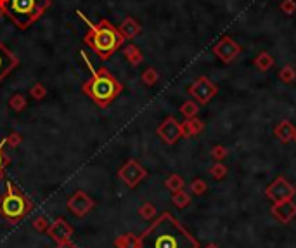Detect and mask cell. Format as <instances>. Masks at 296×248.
Segmentation results:
<instances>
[{
	"label": "cell",
	"instance_id": "obj_1",
	"mask_svg": "<svg viewBox=\"0 0 296 248\" xmlns=\"http://www.w3.org/2000/svg\"><path fill=\"white\" fill-rule=\"evenodd\" d=\"M76 14L87 24V33L83 37V44L89 49H92V52L101 61H108L125 42V38L118 31V26H115L106 17L99 19V23H92L82 10H76Z\"/></svg>",
	"mask_w": 296,
	"mask_h": 248
},
{
	"label": "cell",
	"instance_id": "obj_2",
	"mask_svg": "<svg viewBox=\"0 0 296 248\" xmlns=\"http://www.w3.org/2000/svg\"><path fill=\"white\" fill-rule=\"evenodd\" d=\"M196 243L182 231L170 214H165L144 233L139 248H194Z\"/></svg>",
	"mask_w": 296,
	"mask_h": 248
},
{
	"label": "cell",
	"instance_id": "obj_3",
	"mask_svg": "<svg viewBox=\"0 0 296 248\" xmlns=\"http://www.w3.org/2000/svg\"><path fill=\"white\" fill-rule=\"evenodd\" d=\"M82 56L87 61V65H89L90 72H92V77L82 85V92L89 95L97 106L106 108V106H109L116 97H118L119 92L123 90V85L119 83V80L116 79L106 66L94 68V66L89 63V59L85 58V54H82Z\"/></svg>",
	"mask_w": 296,
	"mask_h": 248
},
{
	"label": "cell",
	"instance_id": "obj_4",
	"mask_svg": "<svg viewBox=\"0 0 296 248\" xmlns=\"http://www.w3.org/2000/svg\"><path fill=\"white\" fill-rule=\"evenodd\" d=\"M51 5L52 0H0V16L23 31L37 23Z\"/></svg>",
	"mask_w": 296,
	"mask_h": 248
},
{
	"label": "cell",
	"instance_id": "obj_5",
	"mask_svg": "<svg viewBox=\"0 0 296 248\" xmlns=\"http://www.w3.org/2000/svg\"><path fill=\"white\" fill-rule=\"evenodd\" d=\"M30 212V201L10 180L5 182V193L0 198V214L9 221H19Z\"/></svg>",
	"mask_w": 296,
	"mask_h": 248
},
{
	"label": "cell",
	"instance_id": "obj_6",
	"mask_svg": "<svg viewBox=\"0 0 296 248\" xmlns=\"http://www.w3.org/2000/svg\"><path fill=\"white\" fill-rule=\"evenodd\" d=\"M118 177L126 184L128 187H135L139 182H142L147 177V170L137 160H128L121 168L118 170Z\"/></svg>",
	"mask_w": 296,
	"mask_h": 248
},
{
	"label": "cell",
	"instance_id": "obj_7",
	"mask_svg": "<svg viewBox=\"0 0 296 248\" xmlns=\"http://www.w3.org/2000/svg\"><path fill=\"white\" fill-rule=\"evenodd\" d=\"M241 51H242L241 45L231 37H222L213 47V54L217 56L222 63H225V65L234 61V59L241 54Z\"/></svg>",
	"mask_w": 296,
	"mask_h": 248
},
{
	"label": "cell",
	"instance_id": "obj_8",
	"mask_svg": "<svg viewBox=\"0 0 296 248\" xmlns=\"http://www.w3.org/2000/svg\"><path fill=\"white\" fill-rule=\"evenodd\" d=\"M189 94H191L197 102H201V104H208V102L215 97V94H217V85L211 82L210 79H206V77H199V79L189 87Z\"/></svg>",
	"mask_w": 296,
	"mask_h": 248
},
{
	"label": "cell",
	"instance_id": "obj_9",
	"mask_svg": "<svg viewBox=\"0 0 296 248\" xmlns=\"http://www.w3.org/2000/svg\"><path fill=\"white\" fill-rule=\"evenodd\" d=\"M68 208L76 215V217H85L94 208V200L83 191H76L68 200Z\"/></svg>",
	"mask_w": 296,
	"mask_h": 248
},
{
	"label": "cell",
	"instance_id": "obj_10",
	"mask_svg": "<svg viewBox=\"0 0 296 248\" xmlns=\"http://www.w3.org/2000/svg\"><path fill=\"white\" fill-rule=\"evenodd\" d=\"M158 136L167 144H175L182 137V127L174 116H168L160 127H158Z\"/></svg>",
	"mask_w": 296,
	"mask_h": 248
},
{
	"label": "cell",
	"instance_id": "obj_11",
	"mask_svg": "<svg viewBox=\"0 0 296 248\" xmlns=\"http://www.w3.org/2000/svg\"><path fill=\"white\" fill-rule=\"evenodd\" d=\"M19 66V58L14 56L5 45L0 42V82Z\"/></svg>",
	"mask_w": 296,
	"mask_h": 248
},
{
	"label": "cell",
	"instance_id": "obj_12",
	"mask_svg": "<svg viewBox=\"0 0 296 248\" xmlns=\"http://www.w3.org/2000/svg\"><path fill=\"white\" fill-rule=\"evenodd\" d=\"M47 233L51 235V238L54 240L56 243H61V242H66V240L71 238L73 228L69 226V222H66L64 217H59L49 226Z\"/></svg>",
	"mask_w": 296,
	"mask_h": 248
},
{
	"label": "cell",
	"instance_id": "obj_13",
	"mask_svg": "<svg viewBox=\"0 0 296 248\" xmlns=\"http://www.w3.org/2000/svg\"><path fill=\"white\" fill-rule=\"evenodd\" d=\"M118 31L125 40H130V38H135L140 33V24L133 17H125L118 26Z\"/></svg>",
	"mask_w": 296,
	"mask_h": 248
},
{
	"label": "cell",
	"instance_id": "obj_14",
	"mask_svg": "<svg viewBox=\"0 0 296 248\" xmlns=\"http://www.w3.org/2000/svg\"><path fill=\"white\" fill-rule=\"evenodd\" d=\"M269 194H272V196H276V198L291 196V194H293V187H291L284 179H277L276 182H274V186L269 187Z\"/></svg>",
	"mask_w": 296,
	"mask_h": 248
},
{
	"label": "cell",
	"instance_id": "obj_15",
	"mask_svg": "<svg viewBox=\"0 0 296 248\" xmlns=\"http://www.w3.org/2000/svg\"><path fill=\"white\" fill-rule=\"evenodd\" d=\"M123 54H125V59L130 63L132 66H139L140 63L144 61V56L142 52H140V49L137 47L135 44H128L125 47V51H123Z\"/></svg>",
	"mask_w": 296,
	"mask_h": 248
},
{
	"label": "cell",
	"instance_id": "obj_16",
	"mask_svg": "<svg viewBox=\"0 0 296 248\" xmlns=\"http://www.w3.org/2000/svg\"><path fill=\"white\" fill-rule=\"evenodd\" d=\"M180 127H182V136H196V134H199L203 130V122L194 116V118H189L184 123H180Z\"/></svg>",
	"mask_w": 296,
	"mask_h": 248
},
{
	"label": "cell",
	"instance_id": "obj_17",
	"mask_svg": "<svg viewBox=\"0 0 296 248\" xmlns=\"http://www.w3.org/2000/svg\"><path fill=\"white\" fill-rule=\"evenodd\" d=\"M255 66L260 70V72H269V70L274 66V58L265 51L260 52V54L255 58Z\"/></svg>",
	"mask_w": 296,
	"mask_h": 248
},
{
	"label": "cell",
	"instance_id": "obj_18",
	"mask_svg": "<svg viewBox=\"0 0 296 248\" xmlns=\"http://www.w3.org/2000/svg\"><path fill=\"white\" fill-rule=\"evenodd\" d=\"M293 134H295V129H293V125H291L290 122L279 123V125H277V129H276V136L279 137L283 143H288L290 139H293Z\"/></svg>",
	"mask_w": 296,
	"mask_h": 248
},
{
	"label": "cell",
	"instance_id": "obj_19",
	"mask_svg": "<svg viewBox=\"0 0 296 248\" xmlns=\"http://www.w3.org/2000/svg\"><path fill=\"white\" fill-rule=\"evenodd\" d=\"M116 248H139V240L133 235H123L115 242Z\"/></svg>",
	"mask_w": 296,
	"mask_h": 248
},
{
	"label": "cell",
	"instance_id": "obj_20",
	"mask_svg": "<svg viewBox=\"0 0 296 248\" xmlns=\"http://www.w3.org/2000/svg\"><path fill=\"white\" fill-rule=\"evenodd\" d=\"M26 104H28V101H26V97H24L23 94H14L12 97L9 99V108L12 109V111H16V113H21L24 108H26Z\"/></svg>",
	"mask_w": 296,
	"mask_h": 248
},
{
	"label": "cell",
	"instance_id": "obj_21",
	"mask_svg": "<svg viewBox=\"0 0 296 248\" xmlns=\"http://www.w3.org/2000/svg\"><path fill=\"white\" fill-rule=\"evenodd\" d=\"M295 79H296V70H295V66L288 65V66H284V68L279 72V80H281V82L291 83V82H295Z\"/></svg>",
	"mask_w": 296,
	"mask_h": 248
},
{
	"label": "cell",
	"instance_id": "obj_22",
	"mask_svg": "<svg viewBox=\"0 0 296 248\" xmlns=\"http://www.w3.org/2000/svg\"><path fill=\"white\" fill-rule=\"evenodd\" d=\"M140 79H142L144 83L149 85V87H151V85L158 83V80H160V73H158L154 68H147V70H144V72H142Z\"/></svg>",
	"mask_w": 296,
	"mask_h": 248
},
{
	"label": "cell",
	"instance_id": "obj_23",
	"mask_svg": "<svg viewBox=\"0 0 296 248\" xmlns=\"http://www.w3.org/2000/svg\"><path fill=\"white\" fill-rule=\"evenodd\" d=\"M165 186L168 187L170 191H174V193H177V191H180L182 187H184V180H182L180 175H177V173H174V175H170L167 179V182H165Z\"/></svg>",
	"mask_w": 296,
	"mask_h": 248
},
{
	"label": "cell",
	"instance_id": "obj_24",
	"mask_svg": "<svg viewBox=\"0 0 296 248\" xmlns=\"http://www.w3.org/2000/svg\"><path fill=\"white\" fill-rule=\"evenodd\" d=\"M180 113L185 116V118H194L197 115V104L194 101H185L184 104L180 106Z\"/></svg>",
	"mask_w": 296,
	"mask_h": 248
},
{
	"label": "cell",
	"instance_id": "obj_25",
	"mask_svg": "<svg viewBox=\"0 0 296 248\" xmlns=\"http://www.w3.org/2000/svg\"><path fill=\"white\" fill-rule=\"evenodd\" d=\"M45 95H47V88H45V85L37 82L33 87L30 88V97H33L35 101H40V99H44Z\"/></svg>",
	"mask_w": 296,
	"mask_h": 248
},
{
	"label": "cell",
	"instance_id": "obj_26",
	"mask_svg": "<svg viewBox=\"0 0 296 248\" xmlns=\"http://www.w3.org/2000/svg\"><path fill=\"white\" fill-rule=\"evenodd\" d=\"M139 212H140V215H142L144 219H147V221H151V219L156 215V208H154L153 203H144L142 207L139 208Z\"/></svg>",
	"mask_w": 296,
	"mask_h": 248
},
{
	"label": "cell",
	"instance_id": "obj_27",
	"mask_svg": "<svg viewBox=\"0 0 296 248\" xmlns=\"http://www.w3.org/2000/svg\"><path fill=\"white\" fill-rule=\"evenodd\" d=\"M174 203L177 205L178 208H184L185 205L189 203V194L184 193V191H177V193L174 194Z\"/></svg>",
	"mask_w": 296,
	"mask_h": 248
},
{
	"label": "cell",
	"instance_id": "obj_28",
	"mask_svg": "<svg viewBox=\"0 0 296 248\" xmlns=\"http://www.w3.org/2000/svg\"><path fill=\"white\" fill-rule=\"evenodd\" d=\"M281 10L284 14H288V16H293L296 12V2L295 0H283L281 2Z\"/></svg>",
	"mask_w": 296,
	"mask_h": 248
},
{
	"label": "cell",
	"instance_id": "obj_29",
	"mask_svg": "<svg viewBox=\"0 0 296 248\" xmlns=\"http://www.w3.org/2000/svg\"><path fill=\"white\" fill-rule=\"evenodd\" d=\"M210 172H211V175H213L215 179H222V177H224L225 173H227V166L222 165V164H217V165L211 166Z\"/></svg>",
	"mask_w": 296,
	"mask_h": 248
},
{
	"label": "cell",
	"instance_id": "obj_30",
	"mask_svg": "<svg viewBox=\"0 0 296 248\" xmlns=\"http://www.w3.org/2000/svg\"><path fill=\"white\" fill-rule=\"evenodd\" d=\"M3 144H7L5 139L0 143V179H2V175H3V168H5V165L9 164V158L5 157V153H3V150H2Z\"/></svg>",
	"mask_w": 296,
	"mask_h": 248
},
{
	"label": "cell",
	"instance_id": "obj_31",
	"mask_svg": "<svg viewBox=\"0 0 296 248\" xmlns=\"http://www.w3.org/2000/svg\"><path fill=\"white\" fill-rule=\"evenodd\" d=\"M5 141H7V144H9V146L17 148L21 143H23V136H21V134H17V132H12Z\"/></svg>",
	"mask_w": 296,
	"mask_h": 248
},
{
	"label": "cell",
	"instance_id": "obj_32",
	"mask_svg": "<svg viewBox=\"0 0 296 248\" xmlns=\"http://www.w3.org/2000/svg\"><path fill=\"white\" fill-rule=\"evenodd\" d=\"M191 189H192V193H194V194H203L204 191H206V184H204L201 179H196L194 182L191 184Z\"/></svg>",
	"mask_w": 296,
	"mask_h": 248
},
{
	"label": "cell",
	"instance_id": "obj_33",
	"mask_svg": "<svg viewBox=\"0 0 296 248\" xmlns=\"http://www.w3.org/2000/svg\"><path fill=\"white\" fill-rule=\"evenodd\" d=\"M33 228L37 229V231H47V229H49V222H47V219H45V217H38V219H35Z\"/></svg>",
	"mask_w": 296,
	"mask_h": 248
},
{
	"label": "cell",
	"instance_id": "obj_34",
	"mask_svg": "<svg viewBox=\"0 0 296 248\" xmlns=\"http://www.w3.org/2000/svg\"><path fill=\"white\" fill-rule=\"evenodd\" d=\"M211 155H213L215 160H222V158L227 157V150H225L224 146H215L213 151H211Z\"/></svg>",
	"mask_w": 296,
	"mask_h": 248
},
{
	"label": "cell",
	"instance_id": "obj_35",
	"mask_svg": "<svg viewBox=\"0 0 296 248\" xmlns=\"http://www.w3.org/2000/svg\"><path fill=\"white\" fill-rule=\"evenodd\" d=\"M58 248H76V245H73L69 240H66V242H61V243H58Z\"/></svg>",
	"mask_w": 296,
	"mask_h": 248
},
{
	"label": "cell",
	"instance_id": "obj_36",
	"mask_svg": "<svg viewBox=\"0 0 296 248\" xmlns=\"http://www.w3.org/2000/svg\"><path fill=\"white\" fill-rule=\"evenodd\" d=\"M293 139L296 141V130H295V134H293Z\"/></svg>",
	"mask_w": 296,
	"mask_h": 248
}]
</instances>
